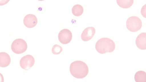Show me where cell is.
<instances>
[{"label":"cell","instance_id":"14","mask_svg":"<svg viewBox=\"0 0 146 82\" xmlns=\"http://www.w3.org/2000/svg\"><path fill=\"white\" fill-rule=\"evenodd\" d=\"M62 51V48L58 44L54 45L52 49V53L55 55H58Z\"/></svg>","mask_w":146,"mask_h":82},{"label":"cell","instance_id":"2","mask_svg":"<svg viewBox=\"0 0 146 82\" xmlns=\"http://www.w3.org/2000/svg\"><path fill=\"white\" fill-rule=\"evenodd\" d=\"M115 48L114 42L110 39L106 37L98 40L95 44V48L97 52L100 54L113 52Z\"/></svg>","mask_w":146,"mask_h":82},{"label":"cell","instance_id":"9","mask_svg":"<svg viewBox=\"0 0 146 82\" xmlns=\"http://www.w3.org/2000/svg\"><path fill=\"white\" fill-rule=\"evenodd\" d=\"M136 46L141 50L146 49V33L142 32L139 34L135 40Z\"/></svg>","mask_w":146,"mask_h":82},{"label":"cell","instance_id":"10","mask_svg":"<svg viewBox=\"0 0 146 82\" xmlns=\"http://www.w3.org/2000/svg\"><path fill=\"white\" fill-rule=\"evenodd\" d=\"M11 61V58L7 53L4 52H0V67H7L10 64Z\"/></svg>","mask_w":146,"mask_h":82},{"label":"cell","instance_id":"7","mask_svg":"<svg viewBox=\"0 0 146 82\" xmlns=\"http://www.w3.org/2000/svg\"><path fill=\"white\" fill-rule=\"evenodd\" d=\"M23 23L26 27L31 28L34 27L37 23L36 17L32 14H29L26 15L23 19Z\"/></svg>","mask_w":146,"mask_h":82},{"label":"cell","instance_id":"1","mask_svg":"<svg viewBox=\"0 0 146 82\" xmlns=\"http://www.w3.org/2000/svg\"><path fill=\"white\" fill-rule=\"evenodd\" d=\"M70 71L74 77L82 79L87 75L89 69L88 65L85 63L81 61L77 60L71 63Z\"/></svg>","mask_w":146,"mask_h":82},{"label":"cell","instance_id":"6","mask_svg":"<svg viewBox=\"0 0 146 82\" xmlns=\"http://www.w3.org/2000/svg\"><path fill=\"white\" fill-rule=\"evenodd\" d=\"M58 39L60 42L64 44L69 43L72 38V34L71 31L67 29L61 30L59 33Z\"/></svg>","mask_w":146,"mask_h":82},{"label":"cell","instance_id":"12","mask_svg":"<svg viewBox=\"0 0 146 82\" xmlns=\"http://www.w3.org/2000/svg\"><path fill=\"white\" fill-rule=\"evenodd\" d=\"M117 3L120 7L123 9H127L131 7L133 5L134 0H119L116 1Z\"/></svg>","mask_w":146,"mask_h":82},{"label":"cell","instance_id":"13","mask_svg":"<svg viewBox=\"0 0 146 82\" xmlns=\"http://www.w3.org/2000/svg\"><path fill=\"white\" fill-rule=\"evenodd\" d=\"M83 11L84 9L82 6L79 4L74 5L72 9V14L76 17L81 15L83 14Z\"/></svg>","mask_w":146,"mask_h":82},{"label":"cell","instance_id":"15","mask_svg":"<svg viewBox=\"0 0 146 82\" xmlns=\"http://www.w3.org/2000/svg\"><path fill=\"white\" fill-rule=\"evenodd\" d=\"M9 0H0V5H3L7 3L9 1Z\"/></svg>","mask_w":146,"mask_h":82},{"label":"cell","instance_id":"3","mask_svg":"<svg viewBox=\"0 0 146 82\" xmlns=\"http://www.w3.org/2000/svg\"><path fill=\"white\" fill-rule=\"evenodd\" d=\"M142 26V22L138 17L133 16L129 17L126 21L127 29L132 32H136L139 30Z\"/></svg>","mask_w":146,"mask_h":82},{"label":"cell","instance_id":"4","mask_svg":"<svg viewBox=\"0 0 146 82\" xmlns=\"http://www.w3.org/2000/svg\"><path fill=\"white\" fill-rule=\"evenodd\" d=\"M27 48L26 41L21 38H18L14 40L11 45V49L15 54H20L25 52Z\"/></svg>","mask_w":146,"mask_h":82},{"label":"cell","instance_id":"16","mask_svg":"<svg viewBox=\"0 0 146 82\" xmlns=\"http://www.w3.org/2000/svg\"><path fill=\"white\" fill-rule=\"evenodd\" d=\"M4 79L2 74L0 73V82H4Z\"/></svg>","mask_w":146,"mask_h":82},{"label":"cell","instance_id":"8","mask_svg":"<svg viewBox=\"0 0 146 82\" xmlns=\"http://www.w3.org/2000/svg\"><path fill=\"white\" fill-rule=\"evenodd\" d=\"M95 32V29L93 27H87L84 30L81 34V39L85 42L88 41L94 37Z\"/></svg>","mask_w":146,"mask_h":82},{"label":"cell","instance_id":"11","mask_svg":"<svg viewBox=\"0 0 146 82\" xmlns=\"http://www.w3.org/2000/svg\"><path fill=\"white\" fill-rule=\"evenodd\" d=\"M135 82H146V73L143 71L137 72L134 75Z\"/></svg>","mask_w":146,"mask_h":82},{"label":"cell","instance_id":"5","mask_svg":"<svg viewBox=\"0 0 146 82\" xmlns=\"http://www.w3.org/2000/svg\"><path fill=\"white\" fill-rule=\"evenodd\" d=\"M35 62V60L33 56L30 55H27L21 58L20 65L22 68L28 70L33 66Z\"/></svg>","mask_w":146,"mask_h":82}]
</instances>
